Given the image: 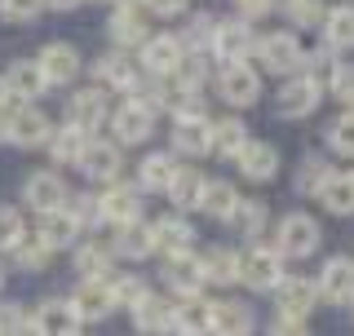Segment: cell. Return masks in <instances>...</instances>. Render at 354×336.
Masks as SVG:
<instances>
[{
    "label": "cell",
    "instance_id": "obj_57",
    "mask_svg": "<svg viewBox=\"0 0 354 336\" xmlns=\"http://www.w3.org/2000/svg\"><path fill=\"white\" fill-rule=\"evenodd\" d=\"M0 138H5V115H0Z\"/></svg>",
    "mask_w": 354,
    "mask_h": 336
},
{
    "label": "cell",
    "instance_id": "obj_10",
    "mask_svg": "<svg viewBox=\"0 0 354 336\" xmlns=\"http://www.w3.org/2000/svg\"><path fill=\"white\" fill-rule=\"evenodd\" d=\"M173 151L177 155H208V151H213V120L182 115L173 124Z\"/></svg>",
    "mask_w": 354,
    "mask_h": 336
},
{
    "label": "cell",
    "instance_id": "obj_37",
    "mask_svg": "<svg viewBox=\"0 0 354 336\" xmlns=\"http://www.w3.org/2000/svg\"><path fill=\"white\" fill-rule=\"evenodd\" d=\"M324 18H328V49H354V9L337 5Z\"/></svg>",
    "mask_w": 354,
    "mask_h": 336
},
{
    "label": "cell",
    "instance_id": "obj_24",
    "mask_svg": "<svg viewBox=\"0 0 354 336\" xmlns=\"http://www.w3.org/2000/svg\"><path fill=\"white\" fill-rule=\"evenodd\" d=\"M164 279H169L182 297H199V288H204V261L191 256V252L169 256V270H164Z\"/></svg>",
    "mask_w": 354,
    "mask_h": 336
},
{
    "label": "cell",
    "instance_id": "obj_36",
    "mask_svg": "<svg viewBox=\"0 0 354 336\" xmlns=\"http://www.w3.org/2000/svg\"><path fill=\"white\" fill-rule=\"evenodd\" d=\"M199 261H204V283H235L239 279V256L230 248H213Z\"/></svg>",
    "mask_w": 354,
    "mask_h": 336
},
{
    "label": "cell",
    "instance_id": "obj_48",
    "mask_svg": "<svg viewBox=\"0 0 354 336\" xmlns=\"http://www.w3.org/2000/svg\"><path fill=\"white\" fill-rule=\"evenodd\" d=\"M332 151H341V155H354V111H346V115L332 124Z\"/></svg>",
    "mask_w": 354,
    "mask_h": 336
},
{
    "label": "cell",
    "instance_id": "obj_34",
    "mask_svg": "<svg viewBox=\"0 0 354 336\" xmlns=\"http://www.w3.org/2000/svg\"><path fill=\"white\" fill-rule=\"evenodd\" d=\"M266 217H270V212H266V204L261 199H239L235 204V212H230V226H235L239 234H248V239H257V234L266 230Z\"/></svg>",
    "mask_w": 354,
    "mask_h": 336
},
{
    "label": "cell",
    "instance_id": "obj_8",
    "mask_svg": "<svg viewBox=\"0 0 354 336\" xmlns=\"http://www.w3.org/2000/svg\"><path fill=\"white\" fill-rule=\"evenodd\" d=\"M315 288H319V297L332 301V306H350L354 301V261L350 256H332Z\"/></svg>",
    "mask_w": 354,
    "mask_h": 336
},
{
    "label": "cell",
    "instance_id": "obj_43",
    "mask_svg": "<svg viewBox=\"0 0 354 336\" xmlns=\"http://www.w3.org/2000/svg\"><path fill=\"white\" fill-rule=\"evenodd\" d=\"M283 14L288 22H297V27H319L324 22V0H283Z\"/></svg>",
    "mask_w": 354,
    "mask_h": 336
},
{
    "label": "cell",
    "instance_id": "obj_41",
    "mask_svg": "<svg viewBox=\"0 0 354 336\" xmlns=\"http://www.w3.org/2000/svg\"><path fill=\"white\" fill-rule=\"evenodd\" d=\"M111 265V252L97 248V243H80L75 248V270H80V279H102Z\"/></svg>",
    "mask_w": 354,
    "mask_h": 336
},
{
    "label": "cell",
    "instance_id": "obj_4",
    "mask_svg": "<svg viewBox=\"0 0 354 336\" xmlns=\"http://www.w3.org/2000/svg\"><path fill=\"white\" fill-rule=\"evenodd\" d=\"M49 133H53L49 115L36 106H14L5 120V138L18 142V147H40V142H49Z\"/></svg>",
    "mask_w": 354,
    "mask_h": 336
},
{
    "label": "cell",
    "instance_id": "obj_13",
    "mask_svg": "<svg viewBox=\"0 0 354 336\" xmlns=\"http://www.w3.org/2000/svg\"><path fill=\"white\" fill-rule=\"evenodd\" d=\"M208 328H213V301H204V297H182V306H173L169 332H177V336H204Z\"/></svg>",
    "mask_w": 354,
    "mask_h": 336
},
{
    "label": "cell",
    "instance_id": "obj_26",
    "mask_svg": "<svg viewBox=\"0 0 354 336\" xmlns=\"http://www.w3.org/2000/svg\"><path fill=\"white\" fill-rule=\"evenodd\" d=\"M80 234V226H75L71 217H66V208H53V212H40V230H36V239L44 243V248H66V243Z\"/></svg>",
    "mask_w": 354,
    "mask_h": 336
},
{
    "label": "cell",
    "instance_id": "obj_32",
    "mask_svg": "<svg viewBox=\"0 0 354 336\" xmlns=\"http://www.w3.org/2000/svg\"><path fill=\"white\" fill-rule=\"evenodd\" d=\"M239 204V190L230 186V182H204V195H199V208L208 212V217H230Z\"/></svg>",
    "mask_w": 354,
    "mask_h": 336
},
{
    "label": "cell",
    "instance_id": "obj_9",
    "mask_svg": "<svg viewBox=\"0 0 354 336\" xmlns=\"http://www.w3.org/2000/svg\"><path fill=\"white\" fill-rule=\"evenodd\" d=\"M36 66H40V75H44V84H71L75 80V71H80V53L71 49V44H44L40 49V58H36Z\"/></svg>",
    "mask_w": 354,
    "mask_h": 336
},
{
    "label": "cell",
    "instance_id": "obj_55",
    "mask_svg": "<svg viewBox=\"0 0 354 336\" xmlns=\"http://www.w3.org/2000/svg\"><path fill=\"white\" fill-rule=\"evenodd\" d=\"M44 5H49V9H62V14H66V9H75L80 0H44Z\"/></svg>",
    "mask_w": 354,
    "mask_h": 336
},
{
    "label": "cell",
    "instance_id": "obj_11",
    "mask_svg": "<svg viewBox=\"0 0 354 336\" xmlns=\"http://www.w3.org/2000/svg\"><path fill=\"white\" fill-rule=\"evenodd\" d=\"M27 204L36 212H53V208H66V199H71V190H66V182L58 173H31L27 177Z\"/></svg>",
    "mask_w": 354,
    "mask_h": 336
},
{
    "label": "cell",
    "instance_id": "obj_2",
    "mask_svg": "<svg viewBox=\"0 0 354 336\" xmlns=\"http://www.w3.org/2000/svg\"><path fill=\"white\" fill-rule=\"evenodd\" d=\"M319 248V221L310 212H288L279 221V256H310Z\"/></svg>",
    "mask_w": 354,
    "mask_h": 336
},
{
    "label": "cell",
    "instance_id": "obj_58",
    "mask_svg": "<svg viewBox=\"0 0 354 336\" xmlns=\"http://www.w3.org/2000/svg\"><path fill=\"white\" fill-rule=\"evenodd\" d=\"M120 5H142V0H120Z\"/></svg>",
    "mask_w": 354,
    "mask_h": 336
},
{
    "label": "cell",
    "instance_id": "obj_18",
    "mask_svg": "<svg viewBox=\"0 0 354 336\" xmlns=\"http://www.w3.org/2000/svg\"><path fill=\"white\" fill-rule=\"evenodd\" d=\"M239 173L252 177V182H270L274 173H279V151L270 147V142H248L239 155H235Z\"/></svg>",
    "mask_w": 354,
    "mask_h": 336
},
{
    "label": "cell",
    "instance_id": "obj_29",
    "mask_svg": "<svg viewBox=\"0 0 354 336\" xmlns=\"http://www.w3.org/2000/svg\"><path fill=\"white\" fill-rule=\"evenodd\" d=\"M315 195H319V204H324L328 212H337V217H350L354 212V182L341 177V173H328V182L319 186Z\"/></svg>",
    "mask_w": 354,
    "mask_h": 336
},
{
    "label": "cell",
    "instance_id": "obj_14",
    "mask_svg": "<svg viewBox=\"0 0 354 336\" xmlns=\"http://www.w3.org/2000/svg\"><path fill=\"white\" fill-rule=\"evenodd\" d=\"M111 129H115V142H124V147H133V142H147L151 129H155V111L138 106V102H124L111 115Z\"/></svg>",
    "mask_w": 354,
    "mask_h": 336
},
{
    "label": "cell",
    "instance_id": "obj_19",
    "mask_svg": "<svg viewBox=\"0 0 354 336\" xmlns=\"http://www.w3.org/2000/svg\"><path fill=\"white\" fill-rule=\"evenodd\" d=\"M0 84H5V93H9V97H22V102H31V97H40V93H44V75H40L36 58L14 62L5 75H0Z\"/></svg>",
    "mask_w": 354,
    "mask_h": 336
},
{
    "label": "cell",
    "instance_id": "obj_38",
    "mask_svg": "<svg viewBox=\"0 0 354 336\" xmlns=\"http://www.w3.org/2000/svg\"><path fill=\"white\" fill-rule=\"evenodd\" d=\"M243 147H248V133H243L239 120H217L213 124V151L226 155V160H235Z\"/></svg>",
    "mask_w": 354,
    "mask_h": 336
},
{
    "label": "cell",
    "instance_id": "obj_35",
    "mask_svg": "<svg viewBox=\"0 0 354 336\" xmlns=\"http://www.w3.org/2000/svg\"><path fill=\"white\" fill-rule=\"evenodd\" d=\"M199 195H204V177L195 168H177V177L169 182V199L177 208H199Z\"/></svg>",
    "mask_w": 354,
    "mask_h": 336
},
{
    "label": "cell",
    "instance_id": "obj_51",
    "mask_svg": "<svg viewBox=\"0 0 354 336\" xmlns=\"http://www.w3.org/2000/svg\"><path fill=\"white\" fill-rule=\"evenodd\" d=\"M328 173H332V168H328L324 160H306V168H301V190H310V195H315V190L328 182Z\"/></svg>",
    "mask_w": 354,
    "mask_h": 336
},
{
    "label": "cell",
    "instance_id": "obj_31",
    "mask_svg": "<svg viewBox=\"0 0 354 336\" xmlns=\"http://www.w3.org/2000/svg\"><path fill=\"white\" fill-rule=\"evenodd\" d=\"M115 252L129 256V261H142V256H151V252H155L151 226H142V221H129V226H120V234H115Z\"/></svg>",
    "mask_w": 354,
    "mask_h": 336
},
{
    "label": "cell",
    "instance_id": "obj_60",
    "mask_svg": "<svg viewBox=\"0 0 354 336\" xmlns=\"http://www.w3.org/2000/svg\"><path fill=\"white\" fill-rule=\"evenodd\" d=\"M350 182H354V177H350Z\"/></svg>",
    "mask_w": 354,
    "mask_h": 336
},
{
    "label": "cell",
    "instance_id": "obj_5",
    "mask_svg": "<svg viewBox=\"0 0 354 336\" xmlns=\"http://www.w3.org/2000/svg\"><path fill=\"white\" fill-rule=\"evenodd\" d=\"M252 31H248V22H235V18H221L217 27H213V53L217 58H226V66H239L243 58L252 53Z\"/></svg>",
    "mask_w": 354,
    "mask_h": 336
},
{
    "label": "cell",
    "instance_id": "obj_27",
    "mask_svg": "<svg viewBox=\"0 0 354 336\" xmlns=\"http://www.w3.org/2000/svg\"><path fill=\"white\" fill-rule=\"evenodd\" d=\"M169 323H173V306L164 297H142L138 306H133V328L138 332H169Z\"/></svg>",
    "mask_w": 354,
    "mask_h": 336
},
{
    "label": "cell",
    "instance_id": "obj_47",
    "mask_svg": "<svg viewBox=\"0 0 354 336\" xmlns=\"http://www.w3.org/2000/svg\"><path fill=\"white\" fill-rule=\"evenodd\" d=\"M44 9V0H0V18L5 22H31Z\"/></svg>",
    "mask_w": 354,
    "mask_h": 336
},
{
    "label": "cell",
    "instance_id": "obj_40",
    "mask_svg": "<svg viewBox=\"0 0 354 336\" xmlns=\"http://www.w3.org/2000/svg\"><path fill=\"white\" fill-rule=\"evenodd\" d=\"M301 66H306L301 80H306V84H315V88L332 84V71H337V62H332L328 44H324V49H315V53H301Z\"/></svg>",
    "mask_w": 354,
    "mask_h": 336
},
{
    "label": "cell",
    "instance_id": "obj_61",
    "mask_svg": "<svg viewBox=\"0 0 354 336\" xmlns=\"http://www.w3.org/2000/svg\"><path fill=\"white\" fill-rule=\"evenodd\" d=\"M0 336H5V332H0Z\"/></svg>",
    "mask_w": 354,
    "mask_h": 336
},
{
    "label": "cell",
    "instance_id": "obj_33",
    "mask_svg": "<svg viewBox=\"0 0 354 336\" xmlns=\"http://www.w3.org/2000/svg\"><path fill=\"white\" fill-rule=\"evenodd\" d=\"M177 155H169V151H155V155H147L142 160V186H151V190H169V182L177 177Z\"/></svg>",
    "mask_w": 354,
    "mask_h": 336
},
{
    "label": "cell",
    "instance_id": "obj_45",
    "mask_svg": "<svg viewBox=\"0 0 354 336\" xmlns=\"http://www.w3.org/2000/svg\"><path fill=\"white\" fill-rule=\"evenodd\" d=\"M66 217H71L75 226H97V221H102L97 195H75V204H66Z\"/></svg>",
    "mask_w": 354,
    "mask_h": 336
},
{
    "label": "cell",
    "instance_id": "obj_12",
    "mask_svg": "<svg viewBox=\"0 0 354 336\" xmlns=\"http://www.w3.org/2000/svg\"><path fill=\"white\" fill-rule=\"evenodd\" d=\"M138 208H142V199H138V186L111 182V190H106V195H97V212H102L106 221H115V230H120V226H129V221H138Z\"/></svg>",
    "mask_w": 354,
    "mask_h": 336
},
{
    "label": "cell",
    "instance_id": "obj_6",
    "mask_svg": "<svg viewBox=\"0 0 354 336\" xmlns=\"http://www.w3.org/2000/svg\"><path fill=\"white\" fill-rule=\"evenodd\" d=\"M71 310H75V319H80V323L106 319L111 310H115L111 283H106V279H80V288H75V297H71Z\"/></svg>",
    "mask_w": 354,
    "mask_h": 336
},
{
    "label": "cell",
    "instance_id": "obj_30",
    "mask_svg": "<svg viewBox=\"0 0 354 336\" xmlns=\"http://www.w3.org/2000/svg\"><path fill=\"white\" fill-rule=\"evenodd\" d=\"M111 40L115 44H147V18L138 5H120L111 18Z\"/></svg>",
    "mask_w": 354,
    "mask_h": 336
},
{
    "label": "cell",
    "instance_id": "obj_7",
    "mask_svg": "<svg viewBox=\"0 0 354 336\" xmlns=\"http://www.w3.org/2000/svg\"><path fill=\"white\" fill-rule=\"evenodd\" d=\"M217 88H221V97H226L230 106H252V102H257V93H261V80H257L252 66L239 62V66H221Z\"/></svg>",
    "mask_w": 354,
    "mask_h": 336
},
{
    "label": "cell",
    "instance_id": "obj_3",
    "mask_svg": "<svg viewBox=\"0 0 354 336\" xmlns=\"http://www.w3.org/2000/svg\"><path fill=\"white\" fill-rule=\"evenodd\" d=\"M257 58H261L266 71L292 75L297 66H301V44H297L292 31H270V36H261V44H257Z\"/></svg>",
    "mask_w": 354,
    "mask_h": 336
},
{
    "label": "cell",
    "instance_id": "obj_23",
    "mask_svg": "<svg viewBox=\"0 0 354 336\" xmlns=\"http://www.w3.org/2000/svg\"><path fill=\"white\" fill-rule=\"evenodd\" d=\"M111 115V106H106V93L102 88H80V93H71V124L75 129H97L102 120Z\"/></svg>",
    "mask_w": 354,
    "mask_h": 336
},
{
    "label": "cell",
    "instance_id": "obj_59",
    "mask_svg": "<svg viewBox=\"0 0 354 336\" xmlns=\"http://www.w3.org/2000/svg\"><path fill=\"white\" fill-rule=\"evenodd\" d=\"M0 288H5V270H0Z\"/></svg>",
    "mask_w": 354,
    "mask_h": 336
},
{
    "label": "cell",
    "instance_id": "obj_50",
    "mask_svg": "<svg viewBox=\"0 0 354 336\" xmlns=\"http://www.w3.org/2000/svg\"><path fill=\"white\" fill-rule=\"evenodd\" d=\"M332 97H341V102L354 111V62H346V66L332 71Z\"/></svg>",
    "mask_w": 354,
    "mask_h": 336
},
{
    "label": "cell",
    "instance_id": "obj_17",
    "mask_svg": "<svg viewBox=\"0 0 354 336\" xmlns=\"http://www.w3.org/2000/svg\"><path fill=\"white\" fill-rule=\"evenodd\" d=\"M151 243H155V252L182 256V252H191V243H195V226L182 221V217H164V221L151 226Z\"/></svg>",
    "mask_w": 354,
    "mask_h": 336
},
{
    "label": "cell",
    "instance_id": "obj_44",
    "mask_svg": "<svg viewBox=\"0 0 354 336\" xmlns=\"http://www.w3.org/2000/svg\"><path fill=\"white\" fill-rule=\"evenodd\" d=\"M213 27H217V18H208V14L191 18V27H186V36L177 40V44H182V53H199L204 44H213Z\"/></svg>",
    "mask_w": 354,
    "mask_h": 336
},
{
    "label": "cell",
    "instance_id": "obj_22",
    "mask_svg": "<svg viewBox=\"0 0 354 336\" xmlns=\"http://www.w3.org/2000/svg\"><path fill=\"white\" fill-rule=\"evenodd\" d=\"M177 62H182V44L177 36H151L142 44V66H147L151 75H173Z\"/></svg>",
    "mask_w": 354,
    "mask_h": 336
},
{
    "label": "cell",
    "instance_id": "obj_46",
    "mask_svg": "<svg viewBox=\"0 0 354 336\" xmlns=\"http://www.w3.org/2000/svg\"><path fill=\"white\" fill-rule=\"evenodd\" d=\"M111 297H115V306H138L142 297H147V283H142V279H133V274H124V279H115V283H111Z\"/></svg>",
    "mask_w": 354,
    "mask_h": 336
},
{
    "label": "cell",
    "instance_id": "obj_54",
    "mask_svg": "<svg viewBox=\"0 0 354 336\" xmlns=\"http://www.w3.org/2000/svg\"><path fill=\"white\" fill-rule=\"evenodd\" d=\"M147 5L155 9V14H169L173 18V14H182V9H186V0H147Z\"/></svg>",
    "mask_w": 354,
    "mask_h": 336
},
{
    "label": "cell",
    "instance_id": "obj_21",
    "mask_svg": "<svg viewBox=\"0 0 354 336\" xmlns=\"http://www.w3.org/2000/svg\"><path fill=\"white\" fill-rule=\"evenodd\" d=\"M80 168L97 182H120V147L115 142H88L80 155Z\"/></svg>",
    "mask_w": 354,
    "mask_h": 336
},
{
    "label": "cell",
    "instance_id": "obj_1",
    "mask_svg": "<svg viewBox=\"0 0 354 336\" xmlns=\"http://www.w3.org/2000/svg\"><path fill=\"white\" fill-rule=\"evenodd\" d=\"M239 279L248 288H257V292H266V288H279V279L283 274V256L274 252V248H266V243H257V248H248L239 256Z\"/></svg>",
    "mask_w": 354,
    "mask_h": 336
},
{
    "label": "cell",
    "instance_id": "obj_25",
    "mask_svg": "<svg viewBox=\"0 0 354 336\" xmlns=\"http://www.w3.org/2000/svg\"><path fill=\"white\" fill-rule=\"evenodd\" d=\"M274 106H279V115L301 120V115H310V111L319 106V88L306 84V80H288V84L279 88V97H274Z\"/></svg>",
    "mask_w": 354,
    "mask_h": 336
},
{
    "label": "cell",
    "instance_id": "obj_56",
    "mask_svg": "<svg viewBox=\"0 0 354 336\" xmlns=\"http://www.w3.org/2000/svg\"><path fill=\"white\" fill-rule=\"evenodd\" d=\"M9 111H14V106H9V93H5V84H0V115L9 120Z\"/></svg>",
    "mask_w": 354,
    "mask_h": 336
},
{
    "label": "cell",
    "instance_id": "obj_20",
    "mask_svg": "<svg viewBox=\"0 0 354 336\" xmlns=\"http://www.w3.org/2000/svg\"><path fill=\"white\" fill-rule=\"evenodd\" d=\"M31 319H36L40 336H80V319H75L71 301H44Z\"/></svg>",
    "mask_w": 354,
    "mask_h": 336
},
{
    "label": "cell",
    "instance_id": "obj_52",
    "mask_svg": "<svg viewBox=\"0 0 354 336\" xmlns=\"http://www.w3.org/2000/svg\"><path fill=\"white\" fill-rule=\"evenodd\" d=\"M270 336H310L301 319H274L270 323Z\"/></svg>",
    "mask_w": 354,
    "mask_h": 336
},
{
    "label": "cell",
    "instance_id": "obj_16",
    "mask_svg": "<svg viewBox=\"0 0 354 336\" xmlns=\"http://www.w3.org/2000/svg\"><path fill=\"white\" fill-rule=\"evenodd\" d=\"M279 310L283 315L279 319H301L306 323V315L315 310V301H319V288L310 283V279H279Z\"/></svg>",
    "mask_w": 354,
    "mask_h": 336
},
{
    "label": "cell",
    "instance_id": "obj_39",
    "mask_svg": "<svg viewBox=\"0 0 354 336\" xmlns=\"http://www.w3.org/2000/svg\"><path fill=\"white\" fill-rule=\"evenodd\" d=\"M9 252H14V261L22 265V270H44V265H49V256H53V252L36 239V234H18Z\"/></svg>",
    "mask_w": 354,
    "mask_h": 336
},
{
    "label": "cell",
    "instance_id": "obj_42",
    "mask_svg": "<svg viewBox=\"0 0 354 336\" xmlns=\"http://www.w3.org/2000/svg\"><path fill=\"white\" fill-rule=\"evenodd\" d=\"M97 75H102L106 84L124 88V93H129V84L138 80V71H133V62H129V58H120V53H106V58L97 62Z\"/></svg>",
    "mask_w": 354,
    "mask_h": 336
},
{
    "label": "cell",
    "instance_id": "obj_49",
    "mask_svg": "<svg viewBox=\"0 0 354 336\" xmlns=\"http://www.w3.org/2000/svg\"><path fill=\"white\" fill-rule=\"evenodd\" d=\"M18 234H27V230H22V212L9 208V204H0V248H14Z\"/></svg>",
    "mask_w": 354,
    "mask_h": 336
},
{
    "label": "cell",
    "instance_id": "obj_15",
    "mask_svg": "<svg viewBox=\"0 0 354 336\" xmlns=\"http://www.w3.org/2000/svg\"><path fill=\"white\" fill-rule=\"evenodd\" d=\"M257 328V315H252V306H243V301H213V328L217 336H252Z\"/></svg>",
    "mask_w": 354,
    "mask_h": 336
},
{
    "label": "cell",
    "instance_id": "obj_28",
    "mask_svg": "<svg viewBox=\"0 0 354 336\" xmlns=\"http://www.w3.org/2000/svg\"><path fill=\"white\" fill-rule=\"evenodd\" d=\"M88 147V133L75 129V124H62L49 133V151H53V164H80V155Z\"/></svg>",
    "mask_w": 354,
    "mask_h": 336
},
{
    "label": "cell",
    "instance_id": "obj_53",
    "mask_svg": "<svg viewBox=\"0 0 354 336\" xmlns=\"http://www.w3.org/2000/svg\"><path fill=\"white\" fill-rule=\"evenodd\" d=\"M274 9V0H239V14L243 18H266Z\"/></svg>",
    "mask_w": 354,
    "mask_h": 336
}]
</instances>
